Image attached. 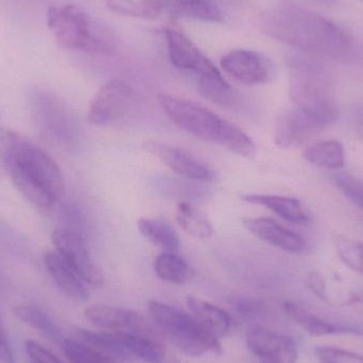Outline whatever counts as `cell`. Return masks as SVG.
<instances>
[{
    "label": "cell",
    "instance_id": "22",
    "mask_svg": "<svg viewBox=\"0 0 363 363\" xmlns=\"http://www.w3.org/2000/svg\"><path fill=\"white\" fill-rule=\"evenodd\" d=\"M140 234L155 247L166 252H177L180 249V238L170 224L161 220L142 218L138 222Z\"/></svg>",
    "mask_w": 363,
    "mask_h": 363
},
{
    "label": "cell",
    "instance_id": "25",
    "mask_svg": "<svg viewBox=\"0 0 363 363\" xmlns=\"http://www.w3.org/2000/svg\"><path fill=\"white\" fill-rule=\"evenodd\" d=\"M155 270L159 279L174 285L186 283L190 277L187 262L176 252H166L160 254L155 262Z\"/></svg>",
    "mask_w": 363,
    "mask_h": 363
},
{
    "label": "cell",
    "instance_id": "28",
    "mask_svg": "<svg viewBox=\"0 0 363 363\" xmlns=\"http://www.w3.org/2000/svg\"><path fill=\"white\" fill-rule=\"evenodd\" d=\"M336 249L345 266L363 275V243L347 237H338Z\"/></svg>",
    "mask_w": 363,
    "mask_h": 363
},
{
    "label": "cell",
    "instance_id": "5",
    "mask_svg": "<svg viewBox=\"0 0 363 363\" xmlns=\"http://www.w3.org/2000/svg\"><path fill=\"white\" fill-rule=\"evenodd\" d=\"M47 25L66 48L101 55L116 52L118 43L113 30L74 4L49 8Z\"/></svg>",
    "mask_w": 363,
    "mask_h": 363
},
{
    "label": "cell",
    "instance_id": "3",
    "mask_svg": "<svg viewBox=\"0 0 363 363\" xmlns=\"http://www.w3.org/2000/svg\"><path fill=\"white\" fill-rule=\"evenodd\" d=\"M159 102L168 118L179 129L203 142L219 145L243 157H253L256 146L240 128L209 108L176 96H159Z\"/></svg>",
    "mask_w": 363,
    "mask_h": 363
},
{
    "label": "cell",
    "instance_id": "23",
    "mask_svg": "<svg viewBox=\"0 0 363 363\" xmlns=\"http://www.w3.org/2000/svg\"><path fill=\"white\" fill-rule=\"evenodd\" d=\"M14 315L23 323L46 335L53 342L62 345L65 340L57 324L38 307L21 305V306L15 307Z\"/></svg>",
    "mask_w": 363,
    "mask_h": 363
},
{
    "label": "cell",
    "instance_id": "31",
    "mask_svg": "<svg viewBox=\"0 0 363 363\" xmlns=\"http://www.w3.org/2000/svg\"><path fill=\"white\" fill-rule=\"evenodd\" d=\"M335 183L353 204L363 209V181L349 174H338Z\"/></svg>",
    "mask_w": 363,
    "mask_h": 363
},
{
    "label": "cell",
    "instance_id": "10",
    "mask_svg": "<svg viewBox=\"0 0 363 363\" xmlns=\"http://www.w3.org/2000/svg\"><path fill=\"white\" fill-rule=\"evenodd\" d=\"M220 64L228 76L245 85L264 84L274 76L272 62L257 51L235 49L223 55Z\"/></svg>",
    "mask_w": 363,
    "mask_h": 363
},
{
    "label": "cell",
    "instance_id": "32",
    "mask_svg": "<svg viewBox=\"0 0 363 363\" xmlns=\"http://www.w3.org/2000/svg\"><path fill=\"white\" fill-rule=\"evenodd\" d=\"M25 349L30 363H63L55 354L35 341L28 340Z\"/></svg>",
    "mask_w": 363,
    "mask_h": 363
},
{
    "label": "cell",
    "instance_id": "27",
    "mask_svg": "<svg viewBox=\"0 0 363 363\" xmlns=\"http://www.w3.org/2000/svg\"><path fill=\"white\" fill-rule=\"evenodd\" d=\"M113 12L135 18L153 19L159 15L149 0H104Z\"/></svg>",
    "mask_w": 363,
    "mask_h": 363
},
{
    "label": "cell",
    "instance_id": "33",
    "mask_svg": "<svg viewBox=\"0 0 363 363\" xmlns=\"http://www.w3.org/2000/svg\"><path fill=\"white\" fill-rule=\"evenodd\" d=\"M306 286L317 298L324 302H328L326 283L324 281V277L319 272L309 273L308 277H306Z\"/></svg>",
    "mask_w": 363,
    "mask_h": 363
},
{
    "label": "cell",
    "instance_id": "19",
    "mask_svg": "<svg viewBox=\"0 0 363 363\" xmlns=\"http://www.w3.org/2000/svg\"><path fill=\"white\" fill-rule=\"evenodd\" d=\"M187 305L192 315L217 338H221L230 332L232 320L221 307L196 296H188Z\"/></svg>",
    "mask_w": 363,
    "mask_h": 363
},
{
    "label": "cell",
    "instance_id": "17",
    "mask_svg": "<svg viewBox=\"0 0 363 363\" xmlns=\"http://www.w3.org/2000/svg\"><path fill=\"white\" fill-rule=\"evenodd\" d=\"M44 262L51 279L66 296L78 302L89 300V290L84 281L64 262L57 252H47Z\"/></svg>",
    "mask_w": 363,
    "mask_h": 363
},
{
    "label": "cell",
    "instance_id": "21",
    "mask_svg": "<svg viewBox=\"0 0 363 363\" xmlns=\"http://www.w3.org/2000/svg\"><path fill=\"white\" fill-rule=\"evenodd\" d=\"M303 157L311 165L326 169H339L345 164V148L338 140H326L307 147Z\"/></svg>",
    "mask_w": 363,
    "mask_h": 363
},
{
    "label": "cell",
    "instance_id": "2",
    "mask_svg": "<svg viewBox=\"0 0 363 363\" xmlns=\"http://www.w3.org/2000/svg\"><path fill=\"white\" fill-rule=\"evenodd\" d=\"M0 155L16 189L35 208L48 213L63 196L65 182L57 162L15 132H0Z\"/></svg>",
    "mask_w": 363,
    "mask_h": 363
},
{
    "label": "cell",
    "instance_id": "13",
    "mask_svg": "<svg viewBox=\"0 0 363 363\" xmlns=\"http://www.w3.org/2000/svg\"><path fill=\"white\" fill-rule=\"evenodd\" d=\"M324 125L300 108L287 110L279 117L274 130V142L281 149H298L315 138Z\"/></svg>",
    "mask_w": 363,
    "mask_h": 363
},
{
    "label": "cell",
    "instance_id": "12",
    "mask_svg": "<svg viewBox=\"0 0 363 363\" xmlns=\"http://www.w3.org/2000/svg\"><path fill=\"white\" fill-rule=\"evenodd\" d=\"M250 352L255 363H296L298 349L291 337L264 328H252L247 334Z\"/></svg>",
    "mask_w": 363,
    "mask_h": 363
},
{
    "label": "cell",
    "instance_id": "35",
    "mask_svg": "<svg viewBox=\"0 0 363 363\" xmlns=\"http://www.w3.org/2000/svg\"><path fill=\"white\" fill-rule=\"evenodd\" d=\"M353 125L356 134L363 142V106H358L353 113Z\"/></svg>",
    "mask_w": 363,
    "mask_h": 363
},
{
    "label": "cell",
    "instance_id": "29",
    "mask_svg": "<svg viewBox=\"0 0 363 363\" xmlns=\"http://www.w3.org/2000/svg\"><path fill=\"white\" fill-rule=\"evenodd\" d=\"M199 91L206 99L222 106H233L237 102V95L228 82L198 83Z\"/></svg>",
    "mask_w": 363,
    "mask_h": 363
},
{
    "label": "cell",
    "instance_id": "8",
    "mask_svg": "<svg viewBox=\"0 0 363 363\" xmlns=\"http://www.w3.org/2000/svg\"><path fill=\"white\" fill-rule=\"evenodd\" d=\"M52 242L64 262L85 284L96 288L104 286V273L96 264L80 233L60 228L53 232Z\"/></svg>",
    "mask_w": 363,
    "mask_h": 363
},
{
    "label": "cell",
    "instance_id": "15",
    "mask_svg": "<svg viewBox=\"0 0 363 363\" xmlns=\"http://www.w3.org/2000/svg\"><path fill=\"white\" fill-rule=\"evenodd\" d=\"M243 226L264 242L289 253H300L306 247L304 238L270 218H245Z\"/></svg>",
    "mask_w": 363,
    "mask_h": 363
},
{
    "label": "cell",
    "instance_id": "14",
    "mask_svg": "<svg viewBox=\"0 0 363 363\" xmlns=\"http://www.w3.org/2000/svg\"><path fill=\"white\" fill-rule=\"evenodd\" d=\"M84 315L91 324L108 332L153 334V330L140 313L123 307L94 305L85 309Z\"/></svg>",
    "mask_w": 363,
    "mask_h": 363
},
{
    "label": "cell",
    "instance_id": "24",
    "mask_svg": "<svg viewBox=\"0 0 363 363\" xmlns=\"http://www.w3.org/2000/svg\"><path fill=\"white\" fill-rule=\"evenodd\" d=\"M176 219L182 230L190 236L198 239L211 238L213 235V225L204 213L187 202L179 203L177 206Z\"/></svg>",
    "mask_w": 363,
    "mask_h": 363
},
{
    "label": "cell",
    "instance_id": "18",
    "mask_svg": "<svg viewBox=\"0 0 363 363\" xmlns=\"http://www.w3.org/2000/svg\"><path fill=\"white\" fill-rule=\"evenodd\" d=\"M242 200L251 204L266 207L291 223L307 224L311 221L300 201L294 198L274 194H247L242 196Z\"/></svg>",
    "mask_w": 363,
    "mask_h": 363
},
{
    "label": "cell",
    "instance_id": "20",
    "mask_svg": "<svg viewBox=\"0 0 363 363\" xmlns=\"http://www.w3.org/2000/svg\"><path fill=\"white\" fill-rule=\"evenodd\" d=\"M284 311L298 325L313 337L357 333V330L352 328L328 323L296 303L286 302L284 304Z\"/></svg>",
    "mask_w": 363,
    "mask_h": 363
},
{
    "label": "cell",
    "instance_id": "30",
    "mask_svg": "<svg viewBox=\"0 0 363 363\" xmlns=\"http://www.w3.org/2000/svg\"><path fill=\"white\" fill-rule=\"evenodd\" d=\"M315 356L320 363H363V356L334 347H318Z\"/></svg>",
    "mask_w": 363,
    "mask_h": 363
},
{
    "label": "cell",
    "instance_id": "34",
    "mask_svg": "<svg viewBox=\"0 0 363 363\" xmlns=\"http://www.w3.org/2000/svg\"><path fill=\"white\" fill-rule=\"evenodd\" d=\"M0 363H15L1 323H0Z\"/></svg>",
    "mask_w": 363,
    "mask_h": 363
},
{
    "label": "cell",
    "instance_id": "6",
    "mask_svg": "<svg viewBox=\"0 0 363 363\" xmlns=\"http://www.w3.org/2000/svg\"><path fill=\"white\" fill-rule=\"evenodd\" d=\"M149 313L157 328L182 353L188 356L222 354V347L194 315L159 301L149 303Z\"/></svg>",
    "mask_w": 363,
    "mask_h": 363
},
{
    "label": "cell",
    "instance_id": "11",
    "mask_svg": "<svg viewBox=\"0 0 363 363\" xmlns=\"http://www.w3.org/2000/svg\"><path fill=\"white\" fill-rule=\"evenodd\" d=\"M143 148L157 157L172 172L189 180L207 183L215 179V174L206 164L180 147L172 146L161 140H150L144 143Z\"/></svg>",
    "mask_w": 363,
    "mask_h": 363
},
{
    "label": "cell",
    "instance_id": "9",
    "mask_svg": "<svg viewBox=\"0 0 363 363\" xmlns=\"http://www.w3.org/2000/svg\"><path fill=\"white\" fill-rule=\"evenodd\" d=\"M132 99L133 89L125 81L106 83L89 104V123L97 127H108L117 123L129 113Z\"/></svg>",
    "mask_w": 363,
    "mask_h": 363
},
{
    "label": "cell",
    "instance_id": "16",
    "mask_svg": "<svg viewBox=\"0 0 363 363\" xmlns=\"http://www.w3.org/2000/svg\"><path fill=\"white\" fill-rule=\"evenodd\" d=\"M157 15L174 18L192 19L205 23H220L224 15L211 0H149Z\"/></svg>",
    "mask_w": 363,
    "mask_h": 363
},
{
    "label": "cell",
    "instance_id": "38",
    "mask_svg": "<svg viewBox=\"0 0 363 363\" xmlns=\"http://www.w3.org/2000/svg\"><path fill=\"white\" fill-rule=\"evenodd\" d=\"M362 1H363V0H362Z\"/></svg>",
    "mask_w": 363,
    "mask_h": 363
},
{
    "label": "cell",
    "instance_id": "37",
    "mask_svg": "<svg viewBox=\"0 0 363 363\" xmlns=\"http://www.w3.org/2000/svg\"><path fill=\"white\" fill-rule=\"evenodd\" d=\"M230 1H238V0H230Z\"/></svg>",
    "mask_w": 363,
    "mask_h": 363
},
{
    "label": "cell",
    "instance_id": "7",
    "mask_svg": "<svg viewBox=\"0 0 363 363\" xmlns=\"http://www.w3.org/2000/svg\"><path fill=\"white\" fill-rule=\"evenodd\" d=\"M166 44L168 55L174 67L190 72L198 83L226 82L217 67L201 52L200 49L177 28H166Z\"/></svg>",
    "mask_w": 363,
    "mask_h": 363
},
{
    "label": "cell",
    "instance_id": "4",
    "mask_svg": "<svg viewBox=\"0 0 363 363\" xmlns=\"http://www.w3.org/2000/svg\"><path fill=\"white\" fill-rule=\"evenodd\" d=\"M290 70L289 95L296 108L313 117L322 125L339 118V106L328 70L320 57L303 51L287 55Z\"/></svg>",
    "mask_w": 363,
    "mask_h": 363
},
{
    "label": "cell",
    "instance_id": "1",
    "mask_svg": "<svg viewBox=\"0 0 363 363\" xmlns=\"http://www.w3.org/2000/svg\"><path fill=\"white\" fill-rule=\"evenodd\" d=\"M260 28L270 38L320 59L342 63L359 59V48L351 33L307 9L296 6L271 9L262 15Z\"/></svg>",
    "mask_w": 363,
    "mask_h": 363
},
{
    "label": "cell",
    "instance_id": "26",
    "mask_svg": "<svg viewBox=\"0 0 363 363\" xmlns=\"http://www.w3.org/2000/svg\"><path fill=\"white\" fill-rule=\"evenodd\" d=\"M64 354L70 363H112L113 358L89 345H83L72 339L62 343Z\"/></svg>",
    "mask_w": 363,
    "mask_h": 363
},
{
    "label": "cell",
    "instance_id": "36",
    "mask_svg": "<svg viewBox=\"0 0 363 363\" xmlns=\"http://www.w3.org/2000/svg\"><path fill=\"white\" fill-rule=\"evenodd\" d=\"M318 2H323V4H333L334 0H315Z\"/></svg>",
    "mask_w": 363,
    "mask_h": 363
}]
</instances>
